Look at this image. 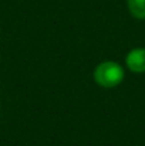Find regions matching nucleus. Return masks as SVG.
<instances>
[{
    "mask_svg": "<svg viewBox=\"0 0 145 146\" xmlns=\"http://www.w3.org/2000/svg\"><path fill=\"white\" fill-rule=\"evenodd\" d=\"M94 80L102 88H114L124 80V70L118 62L104 61L98 64L94 71Z\"/></svg>",
    "mask_w": 145,
    "mask_h": 146,
    "instance_id": "nucleus-1",
    "label": "nucleus"
},
{
    "mask_svg": "<svg viewBox=\"0 0 145 146\" xmlns=\"http://www.w3.org/2000/svg\"><path fill=\"white\" fill-rule=\"evenodd\" d=\"M125 64L132 72H145V48L131 50L125 58Z\"/></svg>",
    "mask_w": 145,
    "mask_h": 146,
    "instance_id": "nucleus-2",
    "label": "nucleus"
},
{
    "mask_svg": "<svg viewBox=\"0 0 145 146\" xmlns=\"http://www.w3.org/2000/svg\"><path fill=\"white\" fill-rule=\"evenodd\" d=\"M127 4L135 19H145V0H127Z\"/></svg>",
    "mask_w": 145,
    "mask_h": 146,
    "instance_id": "nucleus-3",
    "label": "nucleus"
}]
</instances>
